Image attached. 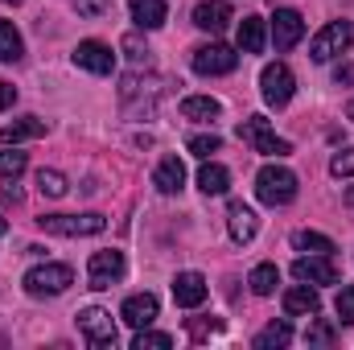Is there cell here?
<instances>
[{
	"label": "cell",
	"instance_id": "3",
	"mask_svg": "<svg viewBox=\"0 0 354 350\" xmlns=\"http://www.w3.org/2000/svg\"><path fill=\"white\" fill-rule=\"evenodd\" d=\"M351 46H354V25L351 21H330V25L309 42V58H313V62H330V58L346 54Z\"/></svg>",
	"mask_w": 354,
	"mask_h": 350
},
{
	"label": "cell",
	"instance_id": "18",
	"mask_svg": "<svg viewBox=\"0 0 354 350\" xmlns=\"http://www.w3.org/2000/svg\"><path fill=\"white\" fill-rule=\"evenodd\" d=\"M128 8H132L136 29H161V25H165V17H169L165 0H128Z\"/></svg>",
	"mask_w": 354,
	"mask_h": 350
},
{
	"label": "cell",
	"instance_id": "26",
	"mask_svg": "<svg viewBox=\"0 0 354 350\" xmlns=\"http://www.w3.org/2000/svg\"><path fill=\"white\" fill-rule=\"evenodd\" d=\"M248 284H252V293H256V297H272V293H276V284H280L276 264H256V268H252V276H248Z\"/></svg>",
	"mask_w": 354,
	"mask_h": 350
},
{
	"label": "cell",
	"instance_id": "36",
	"mask_svg": "<svg viewBox=\"0 0 354 350\" xmlns=\"http://www.w3.org/2000/svg\"><path fill=\"white\" fill-rule=\"evenodd\" d=\"M124 50H128L132 66H145L149 62V46H140V37H124Z\"/></svg>",
	"mask_w": 354,
	"mask_h": 350
},
{
	"label": "cell",
	"instance_id": "17",
	"mask_svg": "<svg viewBox=\"0 0 354 350\" xmlns=\"http://www.w3.org/2000/svg\"><path fill=\"white\" fill-rule=\"evenodd\" d=\"M227 21H231V4H227V0H202V4L194 8V25L206 29V33L227 29Z\"/></svg>",
	"mask_w": 354,
	"mask_h": 350
},
{
	"label": "cell",
	"instance_id": "22",
	"mask_svg": "<svg viewBox=\"0 0 354 350\" xmlns=\"http://www.w3.org/2000/svg\"><path fill=\"white\" fill-rule=\"evenodd\" d=\"M153 185H157L161 194H181V185H185V165H181L177 157H165V161L153 169Z\"/></svg>",
	"mask_w": 354,
	"mask_h": 350
},
{
	"label": "cell",
	"instance_id": "7",
	"mask_svg": "<svg viewBox=\"0 0 354 350\" xmlns=\"http://www.w3.org/2000/svg\"><path fill=\"white\" fill-rule=\"evenodd\" d=\"M260 91H264L268 107H284L292 99V91H297V79H292V71L284 62H268L260 71Z\"/></svg>",
	"mask_w": 354,
	"mask_h": 350
},
{
	"label": "cell",
	"instance_id": "44",
	"mask_svg": "<svg viewBox=\"0 0 354 350\" xmlns=\"http://www.w3.org/2000/svg\"><path fill=\"white\" fill-rule=\"evenodd\" d=\"M4 4H21V0H4Z\"/></svg>",
	"mask_w": 354,
	"mask_h": 350
},
{
	"label": "cell",
	"instance_id": "32",
	"mask_svg": "<svg viewBox=\"0 0 354 350\" xmlns=\"http://www.w3.org/2000/svg\"><path fill=\"white\" fill-rule=\"evenodd\" d=\"M330 174L334 177H354V149H338L330 157Z\"/></svg>",
	"mask_w": 354,
	"mask_h": 350
},
{
	"label": "cell",
	"instance_id": "8",
	"mask_svg": "<svg viewBox=\"0 0 354 350\" xmlns=\"http://www.w3.org/2000/svg\"><path fill=\"white\" fill-rule=\"evenodd\" d=\"M235 66H239V54L223 42H210V46L194 50V71L198 75H231Z\"/></svg>",
	"mask_w": 354,
	"mask_h": 350
},
{
	"label": "cell",
	"instance_id": "41",
	"mask_svg": "<svg viewBox=\"0 0 354 350\" xmlns=\"http://www.w3.org/2000/svg\"><path fill=\"white\" fill-rule=\"evenodd\" d=\"M346 206H354V185L346 190Z\"/></svg>",
	"mask_w": 354,
	"mask_h": 350
},
{
	"label": "cell",
	"instance_id": "39",
	"mask_svg": "<svg viewBox=\"0 0 354 350\" xmlns=\"http://www.w3.org/2000/svg\"><path fill=\"white\" fill-rule=\"evenodd\" d=\"M4 198H8V202H12V206H17V202H21V198H25V194H21V185H17V177H12V181H8V185H4Z\"/></svg>",
	"mask_w": 354,
	"mask_h": 350
},
{
	"label": "cell",
	"instance_id": "40",
	"mask_svg": "<svg viewBox=\"0 0 354 350\" xmlns=\"http://www.w3.org/2000/svg\"><path fill=\"white\" fill-rule=\"evenodd\" d=\"M334 79H338V83H354V66H351V62H346V66H338V71H334Z\"/></svg>",
	"mask_w": 354,
	"mask_h": 350
},
{
	"label": "cell",
	"instance_id": "13",
	"mask_svg": "<svg viewBox=\"0 0 354 350\" xmlns=\"http://www.w3.org/2000/svg\"><path fill=\"white\" fill-rule=\"evenodd\" d=\"M75 66H83L91 75H111L115 71V54L103 42H79L75 46Z\"/></svg>",
	"mask_w": 354,
	"mask_h": 350
},
{
	"label": "cell",
	"instance_id": "15",
	"mask_svg": "<svg viewBox=\"0 0 354 350\" xmlns=\"http://www.w3.org/2000/svg\"><path fill=\"white\" fill-rule=\"evenodd\" d=\"M317 309H322V297H317V288H313V284H305V280H301L297 288H288V293H284V313H288V317H313Z\"/></svg>",
	"mask_w": 354,
	"mask_h": 350
},
{
	"label": "cell",
	"instance_id": "38",
	"mask_svg": "<svg viewBox=\"0 0 354 350\" xmlns=\"http://www.w3.org/2000/svg\"><path fill=\"white\" fill-rule=\"evenodd\" d=\"M12 103H17V87L12 83H0V111H8Z\"/></svg>",
	"mask_w": 354,
	"mask_h": 350
},
{
	"label": "cell",
	"instance_id": "20",
	"mask_svg": "<svg viewBox=\"0 0 354 350\" xmlns=\"http://www.w3.org/2000/svg\"><path fill=\"white\" fill-rule=\"evenodd\" d=\"M181 116L194 120V124H210V120L223 116V103L210 99V95H189V99H181Z\"/></svg>",
	"mask_w": 354,
	"mask_h": 350
},
{
	"label": "cell",
	"instance_id": "21",
	"mask_svg": "<svg viewBox=\"0 0 354 350\" xmlns=\"http://www.w3.org/2000/svg\"><path fill=\"white\" fill-rule=\"evenodd\" d=\"M37 136H46V124H41L37 116L12 120V124L0 128V145H21V140H37Z\"/></svg>",
	"mask_w": 354,
	"mask_h": 350
},
{
	"label": "cell",
	"instance_id": "6",
	"mask_svg": "<svg viewBox=\"0 0 354 350\" xmlns=\"http://www.w3.org/2000/svg\"><path fill=\"white\" fill-rule=\"evenodd\" d=\"M75 317H79L83 338H87L95 350H111V347H115V322H111V313H107V309L87 305V309H79Z\"/></svg>",
	"mask_w": 354,
	"mask_h": 350
},
{
	"label": "cell",
	"instance_id": "23",
	"mask_svg": "<svg viewBox=\"0 0 354 350\" xmlns=\"http://www.w3.org/2000/svg\"><path fill=\"white\" fill-rule=\"evenodd\" d=\"M264 46H268L264 17H243V21H239V50H243V54H260Z\"/></svg>",
	"mask_w": 354,
	"mask_h": 350
},
{
	"label": "cell",
	"instance_id": "34",
	"mask_svg": "<svg viewBox=\"0 0 354 350\" xmlns=\"http://www.w3.org/2000/svg\"><path fill=\"white\" fill-rule=\"evenodd\" d=\"M218 149H223V140H218V136H189V153H194V157H202V161H206L210 153H218Z\"/></svg>",
	"mask_w": 354,
	"mask_h": 350
},
{
	"label": "cell",
	"instance_id": "25",
	"mask_svg": "<svg viewBox=\"0 0 354 350\" xmlns=\"http://www.w3.org/2000/svg\"><path fill=\"white\" fill-rule=\"evenodd\" d=\"M292 248L297 252H309V256H330L334 252V239L322 235V231H297L292 235Z\"/></svg>",
	"mask_w": 354,
	"mask_h": 350
},
{
	"label": "cell",
	"instance_id": "33",
	"mask_svg": "<svg viewBox=\"0 0 354 350\" xmlns=\"http://www.w3.org/2000/svg\"><path fill=\"white\" fill-rule=\"evenodd\" d=\"M334 309H338V317H342V326H354V284H346V288L338 293V301H334Z\"/></svg>",
	"mask_w": 354,
	"mask_h": 350
},
{
	"label": "cell",
	"instance_id": "24",
	"mask_svg": "<svg viewBox=\"0 0 354 350\" xmlns=\"http://www.w3.org/2000/svg\"><path fill=\"white\" fill-rule=\"evenodd\" d=\"M292 342V326L288 322H272V326H264L260 334H256V350H280Z\"/></svg>",
	"mask_w": 354,
	"mask_h": 350
},
{
	"label": "cell",
	"instance_id": "5",
	"mask_svg": "<svg viewBox=\"0 0 354 350\" xmlns=\"http://www.w3.org/2000/svg\"><path fill=\"white\" fill-rule=\"evenodd\" d=\"M239 140H248L256 153H264V157H288L292 153V145L288 140H280L272 128H268L264 116H252V120H243L239 124Z\"/></svg>",
	"mask_w": 354,
	"mask_h": 350
},
{
	"label": "cell",
	"instance_id": "43",
	"mask_svg": "<svg viewBox=\"0 0 354 350\" xmlns=\"http://www.w3.org/2000/svg\"><path fill=\"white\" fill-rule=\"evenodd\" d=\"M4 231H8V223H4V219H0V235H4Z\"/></svg>",
	"mask_w": 354,
	"mask_h": 350
},
{
	"label": "cell",
	"instance_id": "16",
	"mask_svg": "<svg viewBox=\"0 0 354 350\" xmlns=\"http://www.w3.org/2000/svg\"><path fill=\"white\" fill-rule=\"evenodd\" d=\"M227 231H231V239H235V243H252V239H256V231H260L256 210H252V206H243V202H235V206H231V214H227Z\"/></svg>",
	"mask_w": 354,
	"mask_h": 350
},
{
	"label": "cell",
	"instance_id": "42",
	"mask_svg": "<svg viewBox=\"0 0 354 350\" xmlns=\"http://www.w3.org/2000/svg\"><path fill=\"white\" fill-rule=\"evenodd\" d=\"M346 120H354V99L346 103Z\"/></svg>",
	"mask_w": 354,
	"mask_h": 350
},
{
	"label": "cell",
	"instance_id": "1",
	"mask_svg": "<svg viewBox=\"0 0 354 350\" xmlns=\"http://www.w3.org/2000/svg\"><path fill=\"white\" fill-rule=\"evenodd\" d=\"M256 198L264 206H288L297 198V174L284 165H264L256 174Z\"/></svg>",
	"mask_w": 354,
	"mask_h": 350
},
{
	"label": "cell",
	"instance_id": "10",
	"mask_svg": "<svg viewBox=\"0 0 354 350\" xmlns=\"http://www.w3.org/2000/svg\"><path fill=\"white\" fill-rule=\"evenodd\" d=\"M292 276L305 284H338V264L330 256H297L292 260Z\"/></svg>",
	"mask_w": 354,
	"mask_h": 350
},
{
	"label": "cell",
	"instance_id": "31",
	"mask_svg": "<svg viewBox=\"0 0 354 350\" xmlns=\"http://www.w3.org/2000/svg\"><path fill=\"white\" fill-rule=\"evenodd\" d=\"M305 342H309V347H334V326H326V322H309Z\"/></svg>",
	"mask_w": 354,
	"mask_h": 350
},
{
	"label": "cell",
	"instance_id": "4",
	"mask_svg": "<svg viewBox=\"0 0 354 350\" xmlns=\"http://www.w3.org/2000/svg\"><path fill=\"white\" fill-rule=\"evenodd\" d=\"M37 223H41V231H50V235H66V239L99 235V231L107 227L103 214H41Z\"/></svg>",
	"mask_w": 354,
	"mask_h": 350
},
{
	"label": "cell",
	"instance_id": "37",
	"mask_svg": "<svg viewBox=\"0 0 354 350\" xmlns=\"http://www.w3.org/2000/svg\"><path fill=\"white\" fill-rule=\"evenodd\" d=\"M75 8L83 17H99V12H107V0H75Z\"/></svg>",
	"mask_w": 354,
	"mask_h": 350
},
{
	"label": "cell",
	"instance_id": "19",
	"mask_svg": "<svg viewBox=\"0 0 354 350\" xmlns=\"http://www.w3.org/2000/svg\"><path fill=\"white\" fill-rule=\"evenodd\" d=\"M198 190H202L206 198L227 194V190H231V169H227V165H218V161H206V165L198 169Z\"/></svg>",
	"mask_w": 354,
	"mask_h": 350
},
{
	"label": "cell",
	"instance_id": "28",
	"mask_svg": "<svg viewBox=\"0 0 354 350\" xmlns=\"http://www.w3.org/2000/svg\"><path fill=\"white\" fill-rule=\"evenodd\" d=\"M37 190H41L46 198H62V194L71 190V181H66V174H58V169H41V174H37Z\"/></svg>",
	"mask_w": 354,
	"mask_h": 350
},
{
	"label": "cell",
	"instance_id": "12",
	"mask_svg": "<svg viewBox=\"0 0 354 350\" xmlns=\"http://www.w3.org/2000/svg\"><path fill=\"white\" fill-rule=\"evenodd\" d=\"M157 313H161V301H157L153 293H132V297L124 301V309H120V317H124L132 330L153 326V322H157Z\"/></svg>",
	"mask_w": 354,
	"mask_h": 350
},
{
	"label": "cell",
	"instance_id": "11",
	"mask_svg": "<svg viewBox=\"0 0 354 350\" xmlns=\"http://www.w3.org/2000/svg\"><path fill=\"white\" fill-rule=\"evenodd\" d=\"M124 276V252H95L87 264V280L91 288H111Z\"/></svg>",
	"mask_w": 354,
	"mask_h": 350
},
{
	"label": "cell",
	"instance_id": "35",
	"mask_svg": "<svg viewBox=\"0 0 354 350\" xmlns=\"http://www.w3.org/2000/svg\"><path fill=\"white\" fill-rule=\"evenodd\" d=\"M223 330V322L218 317H189V334L202 342V338H210V334H218Z\"/></svg>",
	"mask_w": 354,
	"mask_h": 350
},
{
	"label": "cell",
	"instance_id": "14",
	"mask_svg": "<svg viewBox=\"0 0 354 350\" xmlns=\"http://www.w3.org/2000/svg\"><path fill=\"white\" fill-rule=\"evenodd\" d=\"M174 301L181 309H198L206 301V276L202 272H177L174 276Z\"/></svg>",
	"mask_w": 354,
	"mask_h": 350
},
{
	"label": "cell",
	"instance_id": "27",
	"mask_svg": "<svg viewBox=\"0 0 354 350\" xmlns=\"http://www.w3.org/2000/svg\"><path fill=\"white\" fill-rule=\"evenodd\" d=\"M21 54H25V42L17 33V25L12 21H0V62H17Z\"/></svg>",
	"mask_w": 354,
	"mask_h": 350
},
{
	"label": "cell",
	"instance_id": "2",
	"mask_svg": "<svg viewBox=\"0 0 354 350\" xmlns=\"http://www.w3.org/2000/svg\"><path fill=\"white\" fill-rule=\"evenodd\" d=\"M75 284V272L66 264H37L25 272V293L29 297H62Z\"/></svg>",
	"mask_w": 354,
	"mask_h": 350
},
{
	"label": "cell",
	"instance_id": "29",
	"mask_svg": "<svg viewBox=\"0 0 354 350\" xmlns=\"http://www.w3.org/2000/svg\"><path fill=\"white\" fill-rule=\"evenodd\" d=\"M174 347V338L169 334H157V330H136V342H132V350H169Z\"/></svg>",
	"mask_w": 354,
	"mask_h": 350
},
{
	"label": "cell",
	"instance_id": "30",
	"mask_svg": "<svg viewBox=\"0 0 354 350\" xmlns=\"http://www.w3.org/2000/svg\"><path fill=\"white\" fill-rule=\"evenodd\" d=\"M25 165H29V157H25V153H17V145H12V153H0V177H4V181L21 177V174H25Z\"/></svg>",
	"mask_w": 354,
	"mask_h": 350
},
{
	"label": "cell",
	"instance_id": "9",
	"mask_svg": "<svg viewBox=\"0 0 354 350\" xmlns=\"http://www.w3.org/2000/svg\"><path fill=\"white\" fill-rule=\"evenodd\" d=\"M301 37H305L301 12H297V8H276V17H272V46L284 54V50H292Z\"/></svg>",
	"mask_w": 354,
	"mask_h": 350
}]
</instances>
